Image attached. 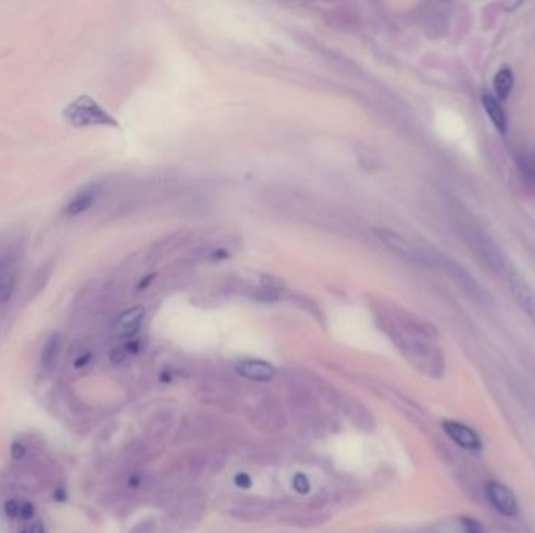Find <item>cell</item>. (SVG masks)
I'll list each match as a JSON object with an SVG mask.
<instances>
[{"label": "cell", "mask_w": 535, "mask_h": 533, "mask_svg": "<svg viewBox=\"0 0 535 533\" xmlns=\"http://www.w3.org/2000/svg\"><path fill=\"white\" fill-rule=\"evenodd\" d=\"M33 515H35V507H33V504L24 502L21 505V513H19V516L25 519V521H29V519L33 518Z\"/></svg>", "instance_id": "e0dca14e"}, {"label": "cell", "mask_w": 535, "mask_h": 533, "mask_svg": "<svg viewBox=\"0 0 535 533\" xmlns=\"http://www.w3.org/2000/svg\"><path fill=\"white\" fill-rule=\"evenodd\" d=\"M464 235L473 251L476 252L494 272L509 279V282L517 279L515 277V275H517L515 274V268L512 261L509 260V256L501 251V247L484 230L471 226L468 227V230H465Z\"/></svg>", "instance_id": "7a4b0ae2"}, {"label": "cell", "mask_w": 535, "mask_h": 533, "mask_svg": "<svg viewBox=\"0 0 535 533\" xmlns=\"http://www.w3.org/2000/svg\"><path fill=\"white\" fill-rule=\"evenodd\" d=\"M66 497H68V494H66V491L64 490H57L55 491V499H57V501H66Z\"/></svg>", "instance_id": "44dd1931"}, {"label": "cell", "mask_w": 535, "mask_h": 533, "mask_svg": "<svg viewBox=\"0 0 535 533\" xmlns=\"http://www.w3.org/2000/svg\"><path fill=\"white\" fill-rule=\"evenodd\" d=\"M237 371L243 377L256 382H268L276 375V368L262 360H243L237 364Z\"/></svg>", "instance_id": "9c48e42d"}, {"label": "cell", "mask_w": 535, "mask_h": 533, "mask_svg": "<svg viewBox=\"0 0 535 533\" xmlns=\"http://www.w3.org/2000/svg\"><path fill=\"white\" fill-rule=\"evenodd\" d=\"M99 198V186L96 185H90L83 188L82 191H78L74 198L69 199L68 204L64 207V216H69V218H76V216L83 214L90 210V208L96 204V200Z\"/></svg>", "instance_id": "ba28073f"}, {"label": "cell", "mask_w": 535, "mask_h": 533, "mask_svg": "<svg viewBox=\"0 0 535 533\" xmlns=\"http://www.w3.org/2000/svg\"><path fill=\"white\" fill-rule=\"evenodd\" d=\"M4 511L6 518L15 519L19 516V513H21V505H19L15 499H10V501H6L4 505Z\"/></svg>", "instance_id": "9a60e30c"}, {"label": "cell", "mask_w": 535, "mask_h": 533, "mask_svg": "<svg viewBox=\"0 0 535 533\" xmlns=\"http://www.w3.org/2000/svg\"><path fill=\"white\" fill-rule=\"evenodd\" d=\"M63 118L72 127L86 128V127H110L118 128L119 123L105 110L102 105L96 102L91 96H78L76 100L64 108Z\"/></svg>", "instance_id": "6da1fadb"}, {"label": "cell", "mask_w": 535, "mask_h": 533, "mask_svg": "<svg viewBox=\"0 0 535 533\" xmlns=\"http://www.w3.org/2000/svg\"><path fill=\"white\" fill-rule=\"evenodd\" d=\"M110 359L113 363H123L124 359H125V352L124 349H115L113 352L110 354Z\"/></svg>", "instance_id": "d6986e66"}, {"label": "cell", "mask_w": 535, "mask_h": 533, "mask_svg": "<svg viewBox=\"0 0 535 533\" xmlns=\"http://www.w3.org/2000/svg\"><path fill=\"white\" fill-rule=\"evenodd\" d=\"M513 83H515V77H513V71L509 66H503L501 69L494 74L493 78V88H494V94L499 102H504V100L509 99L510 92L513 90Z\"/></svg>", "instance_id": "7c38bea8"}, {"label": "cell", "mask_w": 535, "mask_h": 533, "mask_svg": "<svg viewBox=\"0 0 535 533\" xmlns=\"http://www.w3.org/2000/svg\"><path fill=\"white\" fill-rule=\"evenodd\" d=\"M21 533H29V530H22Z\"/></svg>", "instance_id": "7402d4cb"}, {"label": "cell", "mask_w": 535, "mask_h": 533, "mask_svg": "<svg viewBox=\"0 0 535 533\" xmlns=\"http://www.w3.org/2000/svg\"><path fill=\"white\" fill-rule=\"evenodd\" d=\"M29 533H46V529H44V524L43 522H35L32 525V527L29 529Z\"/></svg>", "instance_id": "ffe728a7"}, {"label": "cell", "mask_w": 535, "mask_h": 533, "mask_svg": "<svg viewBox=\"0 0 535 533\" xmlns=\"http://www.w3.org/2000/svg\"><path fill=\"white\" fill-rule=\"evenodd\" d=\"M376 233L379 236V240L382 241L384 244L389 246L391 251L399 254L401 256H404V258L415 261V263H426V265H429L431 263V255H427L424 251H421V249L415 247L412 242L403 238V236H399L398 233H394L391 230H385V228H382V230H377Z\"/></svg>", "instance_id": "3957f363"}, {"label": "cell", "mask_w": 535, "mask_h": 533, "mask_svg": "<svg viewBox=\"0 0 535 533\" xmlns=\"http://www.w3.org/2000/svg\"><path fill=\"white\" fill-rule=\"evenodd\" d=\"M510 293L515 302L518 303V307L523 310L527 314V318L535 324V293L518 279L510 282Z\"/></svg>", "instance_id": "30bf717a"}, {"label": "cell", "mask_w": 535, "mask_h": 533, "mask_svg": "<svg viewBox=\"0 0 535 533\" xmlns=\"http://www.w3.org/2000/svg\"><path fill=\"white\" fill-rule=\"evenodd\" d=\"M11 457L15 458V460H22V458L25 457L27 454V449L24 444L21 441H15L11 444Z\"/></svg>", "instance_id": "2e32d148"}, {"label": "cell", "mask_w": 535, "mask_h": 533, "mask_svg": "<svg viewBox=\"0 0 535 533\" xmlns=\"http://www.w3.org/2000/svg\"><path fill=\"white\" fill-rule=\"evenodd\" d=\"M60 350H62V335L55 332L49 335V338L46 340L41 350V366L46 371H52L55 368L60 357Z\"/></svg>", "instance_id": "4fadbf2b"}, {"label": "cell", "mask_w": 535, "mask_h": 533, "mask_svg": "<svg viewBox=\"0 0 535 533\" xmlns=\"http://www.w3.org/2000/svg\"><path fill=\"white\" fill-rule=\"evenodd\" d=\"M460 524H462L465 533H484L482 525H480L476 519H473V518H468V516L460 518Z\"/></svg>", "instance_id": "5bb4252c"}, {"label": "cell", "mask_w": 535, "mask_h": 533, "mask_svg": "<svg viewBox=\"0 0 535 533\" xmlns=\"http://www.w3.org/2000/svg\"><path fill=\"white\" fill-rule=\"evenodd\" d=\"M146 310L144 307H132L119 316L115 324V333L118 338L125 340L132 338L138 333V330L141 328V324L144 321Z\"/></svg>", "instance_id": "52a82bcc"}, {"label": "cell", "mask_w": 535, "mask_h": 533, "mask_svg": "<svg viewBox=\"0 0 535 533\" xmlns=\"http://www.w3.org/2000/svg\"><path fill=\"white\" fill-rule=\"evenodd\" d=\"M90 361H91V354H90V352L82 354V355H78L76 360H74V368L82 369V368H85L86 364H88Z\"/></svg>", "instance_id": "ac0fdd59"}, {"label": "cell", "mask_w": 535, "mask_h": 533, "mask_svg": "<svg viewBox=\"0 0 535 533\" xmlns=\"http://www.w3.org/2000/svg\"><path fill=\"white\" fill-rule=\"evenodd\" d=\"M485 492L488 501L493 505V508L501 513V515L512 518L518 513V501L509 487H506V485L499 482L490 480L487 483Z\"/></svg>", "instance_id": "277c9868"}, {"label": "cell", "mask_w": 535, "mask_h": 533, "mask_svg": "<svg viewBox=\"0 0 535 533\" xmlns=\"http://www.w3.org/2000/svg\"><path fill=\"white\" fill-rule=\"evenodd\" d=\"M19 279L18 260L13 255H5L0 258V307L10 303L16 291Z\"/></svg>", "instance_id": "5b68a950"}, {"label": "cell", "mask_w": 535, "mask_h": 533, "mask_svg": "<svg viewBox=\"0 0 535 533\" xmlns=\"http://www.w3.org/2000/svg\"><path fill=\"white\" fill-rule=\"evenodd\" d=\"M443 429L447 434V436L457 444V446L464 448L466 450H479L482 448V441H480L479 435L470 429L465 424H460L456 421H446L443 422Z\"/></svg>", "instance_id": "8992f818"}, {"label": "cell", "mask_w": 535, "mask_h": 533, "mask_svg": "<svg viewBox=\"0 0 535 533\" xmlns=\"http://www.w3.org/2000/svg\"><path fill=\"white\" fill-rule=\"evenodd\" d=\"M482 105H484L487 116L490 118L494 128H496L499 133L504 134L507 132V116H506L503 104H501L493 94H484Z\"/></svg>", "instance_id": "8fae6325"}]
</instances>
